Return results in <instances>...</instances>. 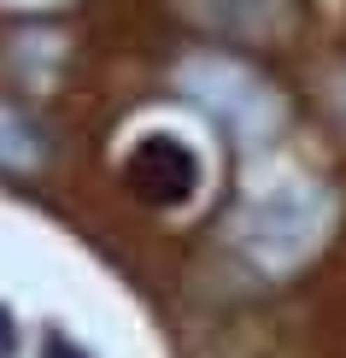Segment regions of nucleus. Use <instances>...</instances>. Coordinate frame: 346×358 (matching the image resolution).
Instances as JSON below:
<instances>
[{
	"mask_svg": "<svg viewBox=\"0 0 346 358\" xmlns=\"http://www.w3.org/2000/svg\"><path fill=\"white\" fill-rule=\"evenodd\" d=\"M335 194L323 182H276L252 194L235 217V247L259 264L264 276H288L305 259H317L323 241L335 235Z\"/></svg>",
	"mask_w": 346,
	"mask_h": 358,
	"instance_id": "1",
	"label": "nucleus"
},
{
	"mask_svg": "<svg viewBox=\"0 0 346 358\" xmlns=\"http://www.w3.org/2000/svg\"><path fill=\"white\" fill-rule=\"evenodd\" d=\"M176 88H182V100H194L200 112H212L223 129H229L235 141L259 147L282 129V117H288V106H282V94L270 88L252 65H240V59L229 53H194L176 65Z\"/></svg>",
	"mask_w": 346,
	"mask_h": 358,
	"instance_id": "2",
	"label": "nucleus"
},
{
	"mask_svg": "<svg viewBox=\"0 0 346 358\" xmlns=\"http://www.w3.org/2000/svg\"><path fill=\"white\" fill-rule=\"evenodd\" d=\"M124 182L135 200L147 206H194L206 188V159L200 147L176 129H141L129 147H124Z\"/></svg>",
	"mask_w": 346,
	"mask_h": 358,
	"instance_id": "3",
	"label": "nucleus"
},
{
	"mask_svg": "<svg viewBox=\"0 0 346 358\" xmlns=\"http://www.w3.org/2000/svg\"><path fill=\"white\" fill-rule=\"evenodd\" d=\"M194 24L240 41H276L294 29V0H176Z\"/></svg>",
	"mask_w": 346,
	"mask_h": 358,
	"instance_id": "4",
	"label": "nucleus"
},
{
	"mask_svg": "<svg viewBox=\"0 0 346 358\" xmlns=\"http://www.w3.org/2000/svg\"><path fill=\"white\" fill-rule=\"evenodd\" d=\"M0 165L6 171L41 165V129L29 124V117H18L12 106H0Z\"/></svg>",
	"mask_w": 346,
	"mask_h": 358,
	"instance_id": "5",
	"label": "nucleus"
},
{
	"mask_svg": "<svg viewBox=\"0 0 346 358\" xmlns=\"http://www.w3.org/2000/svg\"><path fill=\"white\" fill-rule=\"evenodd\" d=\"M36 358H94V352H88L77 335H65V329H48V335L36 341Z\"/></svg>",
	"mask_w": 346,
	"mask_h": 358,
	"instance_id": "6",
	"label": "nucleus"
},
{
	"mask_svg": "<svg viewBox=\"0 0 346 358\" xmlns=\"http://www.w3.org/2000/svg\"><path fill=\"white\" fill-rule=\"evenodd\" d=\"M24 335H18V317H12V306H0V358H18Z\"/></svg>",
	"mask_w": 346,
	"mask_h": 358,
	"instance_id": "7",
	"label": "nucleus"
}]
</instances>
